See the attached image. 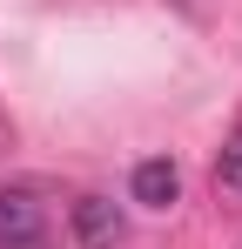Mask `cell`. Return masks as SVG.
Listing matches in <instances>:
<instances>
[{
  "instance_id": "6da1fadb",
  "label": "cell",
  "mask_w": 242,
  "mask_h": 249,
  "mask_svg": "<svg viewBox=\"0 0 242 249\" xmlns=\"http://www.w3.org/2000/svg\"><path fill=\"white\" fill-rule=\"evenodd\" d=\"M0 249H47V209L34 189H0Z\"/></svg>"
},
{
  "instance_id": "277c9868",
  "label": "cell",
  "mask_w": 242,
  "mask_h": 249,
  "mask_svg": "<svg viewBox=\"0 0 242 249\" xmlns=\"http://www.w3.org/2000/svg\"><path fill=\"white\" fill-rule=\"evenodd\" d=\"M215 189H222V196H242V128L222 142V155H215Z\"/></svg>"
},
{
  "instance_id": "7a4b0ae2",
  "label": "cell",
  "mask_w": 242,
  "mask_h": 249,
  "mask_svg": "<svg viewBox=\"0 0 242 249\" xmlns=\"http://www.w3.org/2000/svg\"><path fill=\"white\" fill-rule=\"evenodd\" d=\"M68 222H74L81 249H115L121 243V209L108 202V196H81V202L68 209Z\"/></svg>"
},
{
  "instance_id": "3957f363",
  "label": "cell",
  "mask_w": 242,
  "mask_h": 249,
  "mask_svg": "<svg viewBox=\"0 0 242 249\" xmlns=\"http://www.w3.org/2000/svg\"><path fill=\"white\" fill-rule=\"evenodd\" d=\"M128 196L141 209H168L175 196H182V168L168 162V155H148V162H135V175H128Z\"/></svg>"
}]
</instances>
